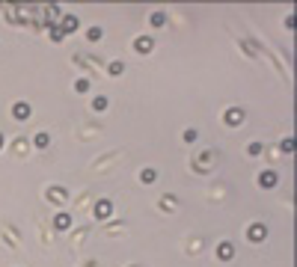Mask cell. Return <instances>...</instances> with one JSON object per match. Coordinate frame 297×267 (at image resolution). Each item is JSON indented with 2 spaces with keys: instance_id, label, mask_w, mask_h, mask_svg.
Segmentation results:
<instances>
[{
  "instance_id": "6da1fadb",
  "label": "cell",
  "mask_w": 297,
  "mask_h": 267,
  "mask_svg": "<svg viewBox=\"0 0 297 267\" xmlns=\"http://www.w3.org/2000/svg\"><path fill=\"white\" fill-rule=\"evenodd\" d=\"M264 237H267V229H264L262 223H253V226H250V240L259 243V240H264Z\"/></svg>"
},
{
  "instance_id": "7a4b0ae2",
  "label": "cell",
  "mask_w": 297,
  "mask_h": 267,
  "mask_svg": "<svg viewBox=\"0 0 297 267\" xmlns=\"http://www.w3.org/2000/svg\"><path fill=\"white\" fill-rule=\"evenodd\" d=\"M134 48H137V54H149V51H152V39H149V36H140V39L134 42Z\"/></svg>"
},
{
  "instance_id": "3957f363",
  "label": "cell",
  "mask_w": 297,
  "mask_h": 267,
  "mask_svg": "<svg viewBox=\"0 0 297 267\" xmlns=\"http://www.w3.org/2000/svg\"><path fill=\"white\" fill-rule=\"evenodd\" d=\"M241 122H244V113L241 110H235V107L226 110V125H241Z\"/></svg>"
},
{
  "instance_id": "277c9868",
  "label": "cell",
  "mask_w": 297,
  "mask_h": 267,
  "mask_svg": "<svg viewBox=\"0 0 297 267\" xmlns=\"http://www.w3.org/2000/svg\"><path fill=\"white\" fill-rule=\"evenodd\" d=\"M12 113H15V119H27V116H30V104H24V101H18V104L12 107Z\"/></svg>"
},
{
  "instance_id": "5b68a950",
  "label": "cell",
  "mask_w": 297,
  "mask_h": 267,
  "mask_svg": "<svg viewBox=\"0 0 297 267\" xmlns=\"http://www.w3.org/2000/svg\"><path fill=\"white\" fill-rule=\"evenodd\" d=\"M110 208H113V205H110L107 199L95 202V217H101V220H104V217H110Z\"/></svg>"
},
{
  "instance_id": "8992f818",
  "label": "cell",
  "mask_w": 297,
  "mask_h": 267,
  "mask_svg": "<svg viewBox=\"0 0 297 267\" xmlns=\"http://www.w3.org/2000/svg\"><path fill=\"white\" fill-rule=\"evenodd\" d=\"M259 184H262V187H273V184H276V172H270V169L262 172V175H259Z\"/></svg>"
},
{
  "instance_id": "52a82bcc",
  "label": "cell",
  "mask_w": 297,
  "mask_h": 267,
  "mask_svg": "<svg viewBox=\"0 0 297 267\" xmlns=\"http://www.w3.org/2000/svg\"><path fill=\"white\" fill-rule=\"evenodd\" d=\"M74 30H77V18H74V15L63 18V30H60V33H74Z\"/></svg>"
},
{
  "instance_id": "ba28073f",
  "label": "cell",
  "mask_w": 297,
  "mask_h": 267,
  "mask_svg": "<svg viewBox=\"0 0 297 267\" xmlns=\"http://www.w3.org/2000/svg\"><path fill=\"white\" fill-rule=\"evenodd\" d=\"M54 226H57V229H68V226H71V217H68V214H57Z\"/></svg>"
},
{
  "instance_id": "9c48e42d",
  "label": "cell",
  "mask_w": 297,
  "mask_h": 267,
  "mask_svg": "<svg viewBox=\"0 0 297 267\" xmlns=\"http://www.w3.org/2000/svg\"><path fill=\"white\" fill-rule=\"evenodd\" d=\"M232 252H235V249H232V243H220V249H217V255H220L223 261H226V258H232Z\"/></svg>"
},
{
  "instance_id": "30bf717a",
  "label": "cell",
  "mask_w": 297,
  "mask_h": 267,
  "mask_svg": "<svg viewBox=\"0 0 297 267\" xmlns=\"http://www.w3.org/2000/svg\"><path fill=\"white\" fill-rule=\"evenodd\" d=\"M166 24V15L164 12H155V15H152V27H164Z\"/></svg>"
},
{
  "instance_id": "8fae6325",
  "label": "cell",
  "mask_w": 297,
  "mask_h": 267,
  "mask_svg": "<svg viewBox=\"0 0 297 267\" xmlns=\"http://www.w3.org/2000/svg\"><path fill=\"white\" fill-rule=\"evenodd\" d=\"M74 89H77V92H86V89H89V80H83V77H80V80L74 83Z\"/></svg>"
},
{
  "instance_id": "7c38bea8",
  "label": "cell",
  "mask_w": 297,
  "mask_h": 267,
  "mask_svg": "<svg viewBox=\"0 0 297 267\" xmlns=\"http://www.w3.org/2000/svg\"><path fill=\"white\" fill-rule=\"evenodd\" d=\"M36 146L45 149V146H48V134H36Z\"/></svg>"
},
{
  "instance_id": "4fadbf2b",
  "label": "cell",
  "mask_w": 297,
  "mask_h": 267,
  "mask_svg": "<svg viewBox=\"0 0 297 267\" xmlns=\"http://www.w3.org/2000/svg\"><path fill=\"white\" fill-rule=\"evenodd\" d=\"M140 178H143V181H146V184H152V181H155V169H146V172H143V175H140Z\"/></svg>"
},
{
  "instance_id": "5bb4252c",
  "label": "cell",
  "mask_w": 297,
  "mask_h": 267,
  "mask_svg": "<svg viewBox=\"0 0 297 267\" xmlns=\"http://www.w3.org/2000/svg\"><path fill=\"white\" fill-rule=\"evenodd\" d=\"M51 199H66V193H63L60 187H54V190H51Z\"/></svg>"
},
{
  "instance_id": "9a60e30c",
  "label": "cell",
  "mask_w": 297,
  "mask_h": 267,
  "mask_svg": "<svg viewBox=\"0 0 297 267\" xmlns=\"http://www.w3.org/2000/svg\"><path fill=\"white\" fill-rule=\"evenodd\" d=\"M92 107H95V110H104V107H107V98H95L92 101Z\"/></svg>"
},
{
  "instance_id": "2e32d148",
  "label": "cell",
  "mask_w": 297,
  "mask_h": 267,
  "mask_svg": "<svg viewBox=\"0 0 297 267\" xmlns=\"http://www.w3.org/2000/svg\"><path fill=\"white\" fill-rule=\"evenodd\" d=\"M291 149H294V140H291V137H288V140H285V143H282V152H291Z\"/></svg>"
},
{
  "instance_id": "e0dca14e",
  "label": "cell",
  "mask_w": 297,
  "mask_h": 267,
  "mask_svg": "<svg viewBox=\"0 0 297 267\" xmlns=\"http://www.w3.org/2000/svg\"><path fill=\"white\" fill-rule=\"evenodd\" d=\"M110 74H122V63H113V66H110Z\"/></svg>"
},
{
  "instance_id": "ac0fdd59",
  "label": "cell",
  "mask_w": 297,
  "mask_h": 267,
  "mask_svg": "<svg viewBox=\"0 0 297 267\" xmlns=\"http://www.w3.org/2000/svg\"><path fill=\"white\" fill-rule=\"evenodd\" d=\"M89 39H92V42H95V39H101V30H98V27H92V30H89Z\"/></svg>"
},
{
  "instance_id": "d6986e66",
  "label": "cell",
  "mask_w": 297,
  "mask_h": 267,
  "mask_svg": "<svg viewBox=\"0 0 297 267\" xmlns=\"http://www.w3.org/2000/svg\"><path fill=\"white\" fill-rule=\"evenodd\" d=\"M0 146H3V134H0Z\"/></svg>"
}]
</instances>
